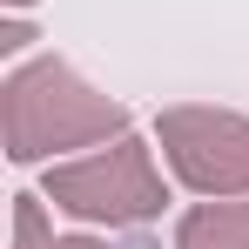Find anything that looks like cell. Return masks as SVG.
I'll list each match as a JSON object with an SVG mask.
<instances>
[{
    "instance_id": "cell-6",
    "label": "cell",
    "mask_w": 249,
    "mask_h": 249,
    "mask_svg": "<svg viewBox=\"0 0 249 249\" xmlns=\"http://www.w3.org/2000/svg\"><path fill=\"white\" fill-rule=\"evenodd\" d=\"M41 249H108V243H94V236H47Z\"/></svg>"
},
{
    "instance_id": "cell-2",
    "label": "cell",
    "mask_w": 249,
    "mask_h": 249,
    "mask_svg": "<svg viewBox=\"0 0 249 249\" xmlns=\"http://www.w3.org/2000/svg\"><path fill=\"white\" fill-rule=\"evenodd\" d=\"M47 202L81 215V222H108V229H135V222H155L168 202L162 168L148 155L142 135H115L101 155L88 162H61L47 168Z\"/></svg>"
},
{
    "instance_id": "cell-7",
    "label": "cell",
    "mask_w": 249,
    "mask_h": 249,
    "mask_svg": "<svg viewBox=\"0 0 249 249\" xmlns=\"http://www.w3.org/2000/svg\"><path fill=\"white\" fill-rule=\"evenodd\" d=\"M20 7H34V0H7V14H20Z\"/></svg>"
},
{
    "instance_id": "cell-5",
    "label": "cell",
    "mask_w": 249,
    "mask_h": 249,
    "mask_svg": "<svg viewBox=\"0 0 249 249\" xmlns=\"http://www.w3.org/2000/svg\"><path fill=\"white\" fill-rule=\"evenodd\" d=\"M47 243V215L34 196H14V249H41Z\"/></svg>"
},
{
    "instance_id": "cell-3",
    "label": "cell",
    "mask_w": 249,
    "mask_h": 249,
    "mask_svg": "<svg viewBox=\"0 0 249 249\" xmlns=\"http://www.w3.org/2000/svg\"><path fill=\"white\" fill-rule=\"evenodd\" d=\"M162 155L196 196H249V115L236 108H162Z\"/></svg>"
},
{
    "instance_id": "cell-4",
    "label": "cell",
    "mask_w": 249,
    "mask_h": 249,
    "mask_svg": "<svg viewBox=\"0 0 249 249\" xmlns=\"http://www.w3.org/2000/svg\"><path fill=\"white\" fill-rule=\"evenodd\" d=\"M175 249H249V202L209 196L202 209H189V215H182Z\"/></svg>"
},
{
    "instance_id": "cell-1",
    "label": "cell",
    "mask_w": 249,
    "mask_h": 249,
    "mask_svg": "<svg viewBox=\"0 0 249 249\" xmlns=\"http://www.w3.org/2000/svg\"><path fill=\"white\" fill-rule=\"evenodd\" d=\"M0 135H7L14 162H47L61 148L128 135V108L115 94L88 88L68 61H27L0 88Z\"/></svg>"
}]
</instances>
